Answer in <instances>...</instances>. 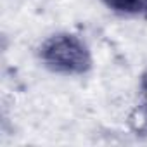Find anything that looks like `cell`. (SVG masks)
<instances>
[{
  "label": "cell",
  "mask_w": 147,
  "mask_h": 147,
  "mask_svg": "<svg viewBox=\"0 0 147 147\" xmlns=\"http://www.w3.org/2000/svg\"><path fill=\"white\" fill-rule=\"evenodd\" d=\"M36 61L52 75L66 78L87 76L94 69V54L88 43L75 31H54L35 50Z\"/></svg>",
  "instance_id": "1"
},
{
  "label": "cell",
  "mask_w": 147,
  "mask_h": 147,
  "mask_svg": "<svg viewBox=\"0 0 147 147\" xmlns=\"http://www.w3.org/2000/svg\"><path fill=\"white\" fill-rule=\"evenodd\" d=\"M97 2L118 18L147 21V0H97Z\"/></svg>",
  "instance_id": "2"
},
{
  "label": "cell",
  "mask_w": 147,
  "mask_h": 147,
  "mask_svg": "<svg viewBox=\"0 0 147 147\" xmlns=\"http://www.w3.org/2000/svg\"><path fill=\"white\" fill-rule=\"evenodd\" d=\"M137 90H138V102H137V106L147 109V67L140 73V76H138Z\"/></svg>",
  "instance_id": "3"
}]
</instances>
